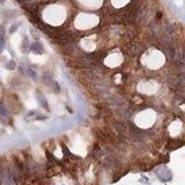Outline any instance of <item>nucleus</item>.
<instances>
[{
	"label": "nucleus",
	"instance_id": "1",
	"mask_svg": "<svg viewBox=\"0 0 185 185\" xmlns=\"http://www.w3.org/2000/svg\"><path fill=\"white\" fill-rule=\"evenodd\" d=\"M30 49H31V51L34 53H37V55H41V53L44 52V48H43V45L39 42H34L31 44V46H30Z\"/></svg>",
	"mask_w": 185,
	"mask_h": 185
},
{
	"label": "nucleus",
	"instance_id": "2",
	"mask_svg": "<svg viewBox=\"0 0 185 185\" xmlns=\"http://www.w3.org/2000/svg\"><path fill=\"white\" fill-rule=\"evenodd\" d=\"M80 61L83 64V65H87V66H91L95 64V60L93 59L91 57H83L80 59Z\"/></svg>",
	"mask_w": 185,
	"mask_h": 185
},
{
	"label": "nucleus",
	"instance_id": "3",
	"mask_svg": "<svg viewBox=\"0 0 185 185\" xmlns=\"http://www.w3.org/2000/svg\"><path fill=\"white\" fill-rule=\"evenodd\" d=\"M28 74H29L30 76L34 79V80H36V79H37V72L35 71V68H34V67H29V68H28Z\"/></svg>",
	"mask_w": 185,
	"mask_h": 185
},
{
	"label": "nucleus",
	"instance_id": "4",
	"mask_svg": "<svg viewBox=\"0 0 185 185\" xmlns=\"http://www.w3.org/2000/svg\"><path fill=\"white\" fill-rule=\"evenodd\" d=\"M15 67H16V64H15V61H13V60H9V61L6 63V68H7V70H15Z\"/></svg>",
	"mask_w": 185,
	"mask_h": 185
},
{
	"label": "nucleus",
	"instance_id": "5",
	"mask_svg": "<svg viewBox=\"0 0 185 185\" xmlns=\"http://www.w3.org/2000/svg\"><path fill=\"white\" fill-rule=\"evenodd\" d=\"M63 153H64V155H65V157H72V156H73L66 146H63Z\"/></svg>",
	"mask_w": 185,
	"mask_h": 185
},
{
	"label": "nucleus",
	"instance_id": "6",
	"mask_svg": "<svg viewBox=\"0 0 185 185\" xmlns=\"http://www.w3.org/2000/svg\"><path fill=\"white\" fill-rule=\"evenodd\" d=\"M4 37H5V28L0 25V39H3Z\"/></svg>",
	"mask_w": 185,
	"mask_h": 185
},
{
	"label": "nucleus",
	"instance_id": "7",
	"mask_svg": "<svg viewBox=\"0 0 185 185\" xmlns=\"http://www.w3.org/2000/svg\"><path fill=\"white\" fill-rule=\"evenodd\" d=\"M4 48H5V42H4V38L0 39V53L4 51Z\"/></svg>",
	"mask_w": 185,
	"mask_h": 185
},
{
	"label": "nucleus",
	"instance_id": "8",
	"mask_svg": "<svg viewBox=\"0 0 185 185\" xmlns=\"http://www.w3.org/2000/svg\"><path fill=\"white\" fill-rule=\"evenodd\" d=\"M53 89H55L57 93H59L60 88H59V86H58V83H57V82H53Z\"/></svg>",
	"mask_w": 185,
	"mask_h": 185
},
{
	"label": "nucleus",
	"instance_id": "9",
	"mask_svg": "<svg viewBox=\"0 0 185 185\" xmlns=\"http://www.w3.org/2000/svg\"><path fill=\"white\" fill-rule=\"evenodd\" d=\"M39 98H41V101H42V105H43V107H44V108H48V104L45 103V100L43 98L42 95H39Z\"/></svg>",
	"mask_w": 185,
	"mask_h": 185
},
{
	"label": "nucleus",
	"instance_id": "10",
	"mask_svg": "<svg viewBox=\"0 0 185 185\" xmlns=\"http://www.w3.org/2000/svg\"><path fill=\"white\" fill-rule=\"evenodd\" d=\"M16 27H18V25H16V24H15V25H13V28H12V29H10V31H12V33H14L15 30H16Z\"/></svg>",
	"mask_w": 185,
	"mask_h": 185
},
{
	"label": "nucleus",
	"instance_id": "11",
	"mask_svg": "<svg viewBox=\"0 0 185 185\" xmlns=\"http://www.w3.org/2000/svg\"><path fill=\"white\" fill-rule=\"evenodd\" d=\"M5 1H6V0H0V3H1V4H3V3H5Z\"/></svg>",
	"mask_w": 185,
	"mask_h": 185
}]
</instances>
